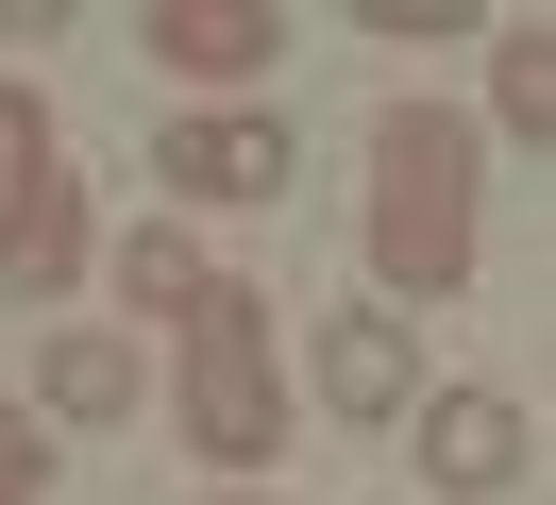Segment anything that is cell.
Instances as JSON below:
<instances>
[{"label":"cell","mask_w":556,"mask_h":505,"mask_svg":"<svg viewBox=\"0 0 556 505\" xmlns=\"http://www.w3.org/2000/svg\"><path fill=\"white\" fill-rule=\"evenodd\" d=\"M489 118H506L522 152H556V17H506V34H489Z\"/></svg>","instance_id":"9"},{"label":"cell","mask_w":556,"mask_h":505,"mask_svg":"<svg viewBox=\"0 0 556 505\" xmlns=\"http://www.w3.org/2000/svg\"><path fill=\"white\" fill-rule=\"evenodd\" d=\"M522 455H540V421H522L506 388H421V489L439 505H506Z\"/></svg>","instance_id":"4"},{"label":"cell","mask_w":556,"mask_h":505,"mask_svg":"<svg viewBox=\"0 0 556 505\" xmlns=\"http://www.w3.org/2000/svg\"><path fill=\"white\" fill-rule=\"evenodd\" d=\"M354 34H371V51H455V34H489V17H472V0H371Z\"/></svg>","instance_id":"11"},{"label":"cell","mask_w":556,"mask_h":505,"mask_svg":"<svg viewBox=\"0 0 556 505\" xmlns=\"http://www.w3.org/2000/svg\"><path fill=\"white\" fill-rule=\"evenodd\" d=\"M169 421H186V455H203V471H270V455H287V303H270V287L219 269V287L186 303Z\"/></svg>","instance_id":"2"},{"label":"cell","mask_w":556,"mask_h":505,"mask_svg":"<svg viewBox=\"0 0 556 505\" xmlns=\"http://www.w3.org/2000/svg\"><path fill=\"white\" fill-rule=\"evenodd\" d=\"M219 505H270V489H219Z\"/></svg>","instance_id":"14"},{"label":"cell","mask_w":556,"mask_h":505,"mask_svg":"<svg viewBox=\"0 0 556 505\" xmlns=\"http://www.w3.org/2000/svg\"><path fill=\"white\" fill-rule=\"evenodd\" d=\"M304 388L338 404V421H421V337H405V303L320 320V337H304Z\"/></svg>","instance_id":"5"},{"label":"cell","mask_w":556,"mask_h":505,"mask_svg":"<svg viewBox=\"0 0 556 505\" xmlns=\"http://www.w3.org/2000/svg\"><path fill=\"white\" fill-rule=\"evenodd\" d=\"M17 168H51V118H35V85H0V186Z\"/></svg>","instance_id":"13"},{"label":"cell","mask_w":556,"mask_h":505,"mask_svg":"<svg viewBox=\"0 0 556 505\" xmlns=\"http://www.w3.org/2000/svg\"><path fill=\"white\" fill-rule=\"evenodd\" d=\"M35 404H51V421H136V404H152V354H136L118 320H68V337L35 354Z\"/></svg>","instance_id":"8"},{"label":"cell","mask_w":556,"mask_h":505,"mask_svg":"<svg viewBox=\"0 0 556 505\" xmlns=\"http://www.w3.org/2000/svg\"><path fill=\"white\" fill-rule=\"evenodd\" d=\"M203 287H219V269H203L186 219H136V236H118V303H136V320H186Z\"/></svg>","instance_id":"10"},{"label":"cell","mask_w":556,"mask_h":505,"mask_svg":"<svg viewBox=\"0 0 556 505\" xmlns=\"http://www.w3.org/2000/svg\"><path fill=\"white\" fill-rule=\"evenodd\" d=\"M0 287L17 303H68L85 287V186L68 168H17V186H0Z\"/></svg>","instance_id":"7"},{"label":"cell","mask_w":556,"mask_h":505,"mask_svg":"<svg viewBox=\"0 0 556 505\" xmlns=\"http://www.w3.org/2000/svg\"><path fill=\"white\" fill-rule=\"evenodd\" d=\"M35 489H51V438L17 421V404H0V505H35Z\"/></svg>","instance_id":"12"},{"label":"cell","mask_w":556,"mask_h":505,"mask_svg":"<svg viewBox=\"0 0 556 505\" xmlns=\"http://www.w3.org/2000/svg\"><path fill=\"white\" fill-rule=\"evenodd\" d=\"M136 51L186 67V85H253V67L287 51V17L270 0H136Z\"/></svg>","instance_id":"6"},{"label":"cell","mask_w":556,"mask_h":505,"mask_svg":"<svg viewBox=\"0 0 556 505\" xmlns=\"http://www.w3.org/2000/svg\"><path fill=\"white\" fill-rule=\"evenodd\" d=\"M472 152L489 135L455 101H388L371 118V287L388 303H455L472 287Z\"/></svg>","instance_id":"1"},{"label":"cell","mask_w":556,"mask_h":505,"mask_svg":"<svg viewBox=\"0 0 556 505\" xmlns=\"http://www.w3.org/2000/svg\"><path fill=\"white\" fill-rule=\"evenodd\" d=\"M152 186L169 202H287V118H253V101H203V118H169L152 135Z\"/></svg>","instance_id":"3"}]
</instances>
